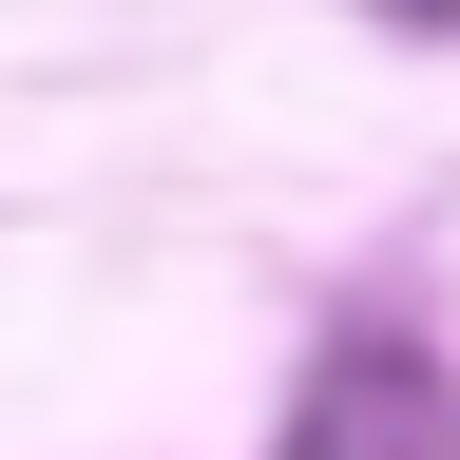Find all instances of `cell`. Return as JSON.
Returning <instances> with one entry per match:
<instances>
[{"instance_id": "obj_1", "label": "cell", "mask_w": 460, "mask_h": 460, "mask_svg": "<svg viewBox=\"0 0 460 460\" xmlns=\"http://www.w3.org/2000/svg\"><path fill=\"white\" fill-rule=\"evenodd\" d=\"M288 460H460V384H441V345H402V326H345L307 402H288Z\"/></svg>"}, {"instance_id": "obj_2", "label": "cell", "mask_w": 460, "mask_h": 460, "mask_svg": "<svg viewBox=\"0 0 460 460\" xmlns=\"http://www.w3.org/2000/svg\"><path fill=\"white\" fill-rule=\"evenodd\" d=\"M384 20H422V39H460V0H384Z\"/></svg>"}]
</instances>
